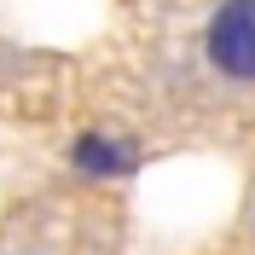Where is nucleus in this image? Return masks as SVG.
Listing matches in <instances>:
<instances>
[{
	"instance_id": "nucleus-1",
	"label": "nucleus",
	"mask_w": 255,
	"mask_h": 255,
	"mask_svg": "<svg viewBox=\"0 0 255 255\" xmlns=\"http://www.w3.org/2000/svg\"><path fill=\"white\" fill-rule=\"evenodd\" d=\"M209 64L232 81H255V0H226L209 17Z\"/></svg>"
},
{
	"instance_id": "nucleus-2",
	"label": "nucleus",
	"mask_w": 255,
	"mask_h": 255,
	"mask_svg": "<svg viewBox=\"0 0 255 255\" xmlns=\"http://www.w3.org/2000/svg\"><path fill=\"white\" fill-rule=\"evenodd\" d=\"M76 168L81 174H128L133 168V145H122V139H105V133H87V139H76Z\"/></svg>"
}]
</instances>
